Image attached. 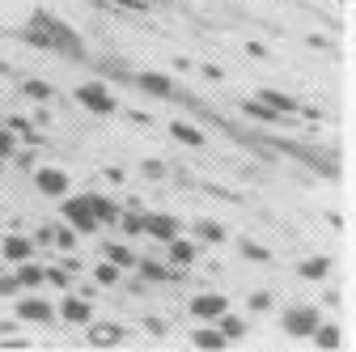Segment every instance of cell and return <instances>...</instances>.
<instances>
[{
    "instance_id": "obj_1",
    "label": "cell",
    "mask_w": 356,
    "mask_h": 352,
    "mask_svg": "<svg viewBox=\"0 0 356 352\" xmlns=\"http://www.w3.org/2000/svg\"><path fill=\"white\" fill-rule=\"evenodd\" d=\"M34 26L47 34V47H51V51H64V56H72V60L81 56V38H76L60 17H51V13H42V9H38V13H34Z\"/></svg>"
},
{
    "instance_id": "obj_2",
    "label": "cell",
    "mask_w": 356,
    "mask_h": 352,
    "mask_svg": "<svg viewBox=\"0 0 356 352\" xmlns=\"http://www.w3.org/2000/svg\"><path fill=\"white\" fill-rule=\"evenodd\" d=\"M60 216H64V225H72L76 234H98V216H94L89 195H64Z\"/></svg>"
},
{
    "instance_id": "obj_3",
    "label": "cell",
    "mask_w": 356,
    "mask_h": 352,
    "mask_svg": "<svg viewBox=\"0 0 356 352\" xmlns=\"http://www.w3.org/2000/svg\"><path fill=\"white\" fill-rule=\"evenodd\" d=\"M76 102H81L89 115H115V111H119V102L111 98V90H106L102 81H85L81 90H76Z\"/></svg>"
},
{
    "instance_id": "obj_4",
    "label": "cell",
    "mask_w": 356,
    "mask_h": 352,
    "mask_svg": "<svg viewBox=\"0 0 356 352\" xmlns=\"http://www.w3.org/2000/svg\"><path fill=\"white\" fill-rule=\"evenodd\" d=\"M318 323H323V314L314 310V305H293V310H284V319H280L284 335H293V339H309V331H314Z\"/></svg>"
},
{
    "instance_id": "obj_5",
    "label": "cell",
    "mask_w": 356,
    "mask_h": 352,
    "mask_svg": "<svg viewBox=\"0 0 356 352\" xmlns=\"http://www.w3.org/2000/svg\"><path fill=\"white\" fill-rule=\"evenodd\" d=\"M34 187H38V195H47V200H64L72 191V179H68V170H60V166H42V170H34Z\"/></svg>"
},
{
    "instance_id": "obj_6",
    "label": "cell",
    "mask_w": 356,
    "mask_h": 352,
    "mask_svg": "<svg viewBox=\"0 0 356 352\" xmlns=\"http://www.w3.org/2000/svg\"><path fill=\"white\" fill-rule=\"evenodd\" d=\"M225 310H229L225 293H195V297H191V319H208V323H216Z\"/></svg>"
},
{
    "instance_id": "obj_7",
    "label": "cell",
    "mask_w": 356,
    "mask_h": 352,
    "mask_svg": "<svg viewBox=\"0 0 356 352\" xmlns=\"http://www.w3.org/2000/svg\"><path fill=\"white\" fill-rule=\"evenodd\" d=\"M145 234L157 238V242H170V238L183 234V225H178V216H170V212H145Z\"/></svg>"
},
{
    "instance_id": "obj_8",
    "label": "cell",
    "mask_w": 356,
    "mask_h": 352,
    "mask_svg": "<svg viewBox=\"0 0 356 352\" xmlns=\"http://www.w3.org/2000/svg\"><path fill=\"white\" fill-rule=\"evenodd\" d=\"M17 319L22 323H51L56 319V305L42 301V297H22L17 301Z\"/></svg>"
},
{
    "instance_id": "obj_9",
    "label": "cell",
    "mask_w": 356,
    "mask_h": 352,
    "mask_svg": "<svg viewBox=\"0 0 356 352\" xmlns=\"http://www.w3.org/2000/svg\"><path fill=\"white\" fill-rule=\"evenodd\" d=\"M60 319H64V323H72V327H85L89 319H94V305H89L85 297H64Z\"/></svg>"
},
{
    "instance_id": "obj_10",
    "label": "cell",
    "mask_w": 356,
    "mask_h": 352,
    "mask_svg": "<svg viewBox=\"0 0 356 352\" xmlns=\"http://www.w3.org/2000/svg\"><path fill=\"white\" fill-rule=\"evenodd\" d=\"M34 255V238H22V234H9L5 242H0V259L5 263H22Z\"/></svg>"
},
{
    "instance_id": "obj_11",
    "label": "cell",
    "mask_w": 356,
    "mask_h": 352,
    "mask_svg": "<svg viewBox=\"0 0 356 352\" xmlns=\"http://www.w3.org/2000/svg\"><path fill=\"white\" fill-rule=\"evenodd\" d=\"M195 259H200V246L191 238H183V234L170 238V263H174V268H191Z\"/></svg>"
},
{
    "instance_id": "obj_12",
    "label": "cell",
    "mask_w": 356,
    "mask_h": 352,
    "mask_svg": "<svg viewBox=\"0 0 356 352\" xmlns=\"http://www.w3.org/2000/svg\"><path fill=\"white\" fill-rule=\"evenodd\" d=\"M89 344H98V348H111V344H123V327L119 323H94L89 319Z\"/></svg>"
},
{
    "instance_id": "obj_13",
    "label": "cell",
    "mask_w": 356,
    "mask_h": 352,
    "mask_svg": "<svg viewBox=\"0 0 356 352\" xmlns=\"http://www.w3.org/2000/svg\"><path fill=\"white\" fill-rule=\"evenodd\" d=\"M136 85H140L145 94H153V98H170V94H174V81H170L165 72H140Z\"/></svg>"
},
{
    "instance_id": "obj_14",
    "label": "cell",
    "mask_w": 356,
    "mask_h": 352,
    "mask_svg": "<svg viewBox=\"0 0 356 352\" xmlns=\"http://www.w3.org/2000/svg\"><path fill=\"white\" fill-rule=\"evenodd\" d=\"M297 272L305 280H327L331 276V255H314V259H301L297 263Z\"/></svg>"
},
{
    "instance_id": "obj_15",
    "label": "cell",
    "mask_w": 356,
    "mask_h": 352,
    "mask_svg": "<svg viewBox=\"0 0 356 352\" xmlns=\"http://www.w3.org/2000/svg\"><path fill=\"white\" fill-rule=\"evenodd\" d=\"M170 136H174L178 145H191V149H204V131H200V127H191V123H183V119H174V123H170Z\"/></svg>"
},
{
    "instance_id": "obj_16",
    "label": "cell",
    "mask_w": 356,
    "mask_h": 352,
    "mask_svg": "<svg viewBox=\"0 0 356 352\" xmlns=\"http://www.w3.org/2000/svg\"><path fill=\"white\" fill-rule=\"evenodd\" d=\"M259 102H267L276 115H297L301 106H297V98H289V94H276V90H263L259 94Z\"/></svg>"
},
{
    "instance_id": "obj_17",
    "label": "cell",
    "mask_w": 356,
    "mask_h": 352,
    "mask_svg": "<svg viewBox=\"0 0 356 352\" xmlns=\"http://www.w3.org/2000/svg\"><path fill=\"white\" fill-rule=\"evenodd\" d=\"M89 204H94L98 225H115V216H119V204H115V200H106V195H89Z\"/></svg>"
},
{
    "instance_id": "obj_18",
    "label": "cell",
    "mask_w": 356,
    "mask_h": 352,
    "mask_svg": "<svg viewBox=\"0 0 356 352\" xmlns=\"http://www.w3.org/2000/svg\"><path fill=\"white\" fill-rule=\"evenodd\" d=\"M13 280H17V289H38V285H42V268H34L30 259H22V263H17V276H13Z\"/></svg>"
},
{
    "instance_id": "obj_19",
    "label": "cell",
    "mask_w": 356,
    "mask_h": 352,
    "mask_svg": "<svg viewBox=\"0 0 356 352\" xmlns=\"http://www.w3.org/2000/svg\"><path fill=\"white\" fill-rule=\"evenodd\" d=\"M22 94L30 102H51L56 98V85H47V81H22Z\"/></svg>"
},
{
    "instance_id": "obj_20",
    "label": "cell",
    "mask_w": 356,
    "mask_h": 352,
    "mask_svg": "<svg viewBox=\"0 0 356 352\" xmlns=\"http://www.w3.org/2000/svg\"><path fill=\"white\" fill-rule=\"evenodd\" d=\"M191 344H195V348H225L229 339L220 335V331H212V327H195V331H191Z\"/></svg>"
},
{
    "instance_id": "obj_21",
    "label": "cell",
    "mask_w": 356,
    "mask_h": 352,
    "mask_svg": "<svg viewBox=\"0 0 356 352\" xmlns=\"http://www.w3.org/2000/svg\"><path fill=\"white\" fill-rule=\"evenodd\" d=\"M216 323H220V335H225V339H242V335H246V319H238V314H229V310L220 314Z\"/></svg>"
},
{
    "instance_id": "obj_22",
    "label": "cell",
    "mask_w": 356,
    "mask_h": 352,
    "mask_svg": "<svg viewBox=\"0 0 356 352\" xmlns=\"http://www.w3.org/2000/svg\"><path fill=\"white\" fill-rule=\"evenodd\" d=\"M106 259L115 263V268H123V272H127V268H136V255H131L123 242H111V246H106Z\"/></svg>"
},
{
    "instance_id": "obj_23",
    "label": "cell",
    "mask_w": 356,
    "mask_h": 352,
    "mask_svg": "<svg viewBox=\"0 0 356 352\" xmlns=\"http://www.w3.org/2000/svg\"><path fill=\"white\" fill-rule=\"evenodd\" d=\"M309 339H314L318 348H339V327H331V323H318L314 331H309Z\"/></svg>"
},
{
    "instance_id": "obj_24",
    "label": "cell",
    "mask_w": 356,
    "mask_h": 352,
    "mask_svg": "<svg viewBox=\"0 0 356 352\" xmlns=\"http://www.w3.org/2000/svg\"><path fill=\"white\" fill-rule=\"evenodd\" d=\"M242 111L250 115V119H259V123H276L280 115L272 111V106H267V102H259V98H250V102H242Z\"/></svg>"
},
{
    "instance_id": "obj_25",
    "label": "cell",
    "mask_w": 356,
    "mask_h": 352,
    "mask_svg": "<svg viewBox=\"0 0 356 352\" xmlns=\"http://www.w3.org/2000/svg\"><path fill=\"white\" fill-rule=\"evenodd\" d=\"M115 221H119V225H123V234H131V238L145 234V212H119Z\"/></svg>"
},
{
    "instance_id": "obj_26",
    "label": "cell",
    "mask_w": 356,
    "mask_h": 352,
    "mask_svg": "<svg viewBox=\"0 0 356 352\" xmlns=\"http://www.w3.org/2000/svg\"><path fill=\"white\" fill-rule=\"evenodd\" d=\"M136 268H140V276H145V280H170V276H174L170 268H161V263H153V259H145V263L136 259Z\"/></svg>"
},
{
    "instance_id": "obj_27",
    "label": "cell",
    "mask_w": 356,
    "mask_h": 352,
    "mask_svg": "<svg viewBox=\"0 0 356 352\" xmlns=\"http://www.w3.org/2000/svg\"><path fill=\"white\" fill-rule=\"evenodd\" d=\"M195 238H204V242H225V230H220L216 221H195Z\"/></svg>"
},
{
    "instance_id": "obj_28",
    "label": "cell",
    "mask_w": 356,
    "mask_h": 352,
    "mask_svg": "<svg viewBox=\"0 0 356 352\" xmlns=\"http://www.w3.org/2000/svg\"><path fill=\"white\" fill-rule=\"evenodd\" d=\"M242 259H250V263H267V259H272V250L259 246V242H250V238H242Z\"/></svg>"
},
{
    "instance_id": "obj_29",
    "label": "cell",
    "mask_w": 356,
    "mask_h": 352,
    "mask_svg": "<svg viewBox=\"0 0 356 352\" xmlns=\"http://www.w3.org/2000/svg\"><path fill=\"white\" fill-rule=\"evenodd\" d=\"M51 242H56L60 250H72V246H76V230H72V225H56V230H51Z\"/></svg>"
},
{
    "instance_id": "obj_30",
    "label": "cell",
    "mask_w": 356,
    "mask_h": 352,
    "mask_svg": "<svg viewBox=\"0 0 356 352\" xmlns=\"http://www.w3.org/2000/svg\"><path fill=\"white\" fill-rule=\"evenodd\" d=\"M119 276H123V268H115V263H111V259H106V263H102V268L94 272V280H98V285H119Z\"/></svg>"
},
{
    "instance_id": "obj_31",
    "label": "cell",
    "mask_w": 356,
    "mask_h": 352,
    "mask_svg": "<svg viewBox=\"0 0 356 352\" xmlns=\"http://www.w3.org/2000/svg\"><path fill=\"white\" fill-rule=\"evenodd\" d=\"M17 153V141H13V131H0V157H13Z\"/></svg>"
},
{
    "instance_id": "obj_32",
    "label": "cell",
    "mask_w": 356,
    "mask_h": 352,
    "mask_svg": "<svg viewBox=\"0 0 356 352\" xmlns=\"http://www.w3.org/2000/svg\"><path fill=\"white\" fill-rule=\"evenodd\" d=\"M272 305V293H250V310L259 314V310H267Z\"/></svg>"
},
{
    "instance_id": "obj_33",
    "label": "cell",
    "mask_w": 356,
    "mask_h": 352,
    "mask_svg": "<svg viewBox=\"0 0 356 352\" xmlns=\"http://www.w3.org/2000/svg\"><path fill=\"white\" fill-rule=\"evenodd\" d=\"M145 174H149V179H161L165 166H161V161H145Z\"/></svg>"
},
{
    "instance_id": "obj_34",
    "label": "cell",
    "mask_w": 356,
    "mask_h": 352,
    "mask_svg": "<svg viewBox=\"0 0 356 352\" xmlns=\"http://www.w3.org/2000/svg\"><path fill=\"white\" fill-rule=\"evenodd\" d=\"M0 166H5V157H0Z\"/></svg>"
}]
</instances>
